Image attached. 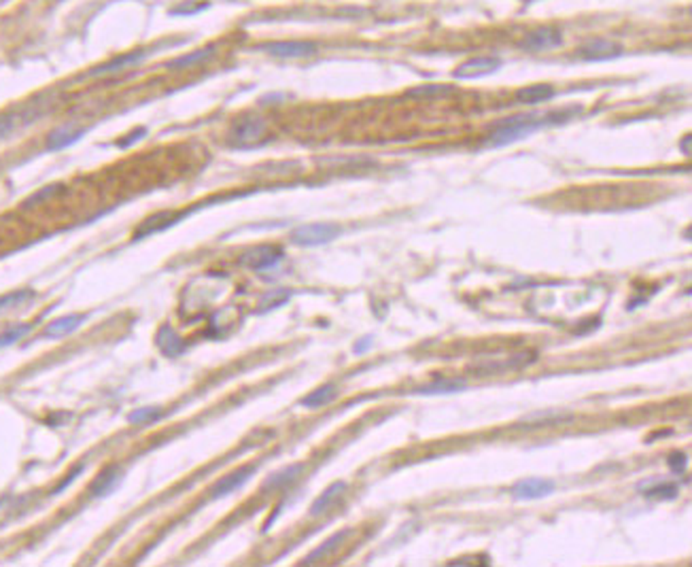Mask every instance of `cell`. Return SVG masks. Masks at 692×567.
<instances>
[{"label": "cell", "mask_w": 692, "mask_h": 567, "mask_svg": "<svg viewBox=\"0 0 692 567\" xmlns=\"http://www.w3.org/2000/svg\"><path fill=\"white\" fill-rule=\"evenodd\" d=\"M578 113H580V107H571V109H563V111L512 117V119H508V121H503L495 128V132L487 138V147H503V145L516 143V140L533 134L535 130L557 125V123H565Z\"/></svg>", "instance_id": "cell-1"}, {"label": "cell", "mask_w": 692, "mask_h": 567, "mask_svg": "<svg viewBox=\"0 0 692 567\" xmlns=\"http://www.w3.org/2000/svg\"><path fill=\"white\" fill-rule=\"evenodd\" d=\"M340 236V228L334 224H308L291 232V242L299 247H321Z\"/></svg>", "instance_id": "cell-2"}, {"label": "cell", "mask_w": 692, "mask_h": 567, "mask_svg": "<svg viewBox=\"0 0 692 567\" xmlns=\"http://www.w3.org/2000/svg\"><path fill=\"white\" fill-rule=\"evenodd\" d=\"M266 134V121L259 117H245L234 123L232 132H229V143L238 149H249L262 143Z\"/></svg>", "instance_id": "cell-3"}, {"label": "cell", "mask_w": 692, "mask_h": 567, "mask_svg": "<svg viewBox=\"0 0 692 567\" xmlns=\"http://www.w3.org/2000/svg\"><path fill=\"white\" fill-rule=\"evenodd\" d=\"M499 66H501V60L493 57V55L472 57L463 64H459L452 77L454 79H480V77H487V75L495 73V70H499Z\"/></svg>", "instance_id": "cell-4"}, {"label": "cell", "mask_w": 692, "mask_h": 567, "mask_svg": "<svg viewBox=\"0 0 692 567\" xmlns=\"http://www.w3.org/2000/svg\"><path fill=\"white\" fill-rule=\"evenodd\" d=\"M555 491V482L548 478H524L518 480L512 486V495L520 502H531V500H542Z\"/></svg>", "instance_id": "cell-5"}, {"label": "cell", "mask_w": 692, "mask_h": 567, "mask_svg": "<svg viewBox=\"0 0 692 567\" xmlns=\"http://www.w3.org/2000/svg\"><path fill=\"white\" fill-rule=\"evenodd\" d=\"M259 49L274 57H308L317 53V45L311 41H276L266 43Z\"/></svg>", "instance_id": "cell-6"}, {"label": "cell", "mask_w": 692, "mask_h": 567, "mask_svg": "<svg viewBox=\"0 0 692 567\" xmlns=\"http://www.w3.org/2000/svg\"><path fill=\"white\" fill-rule=\"evenodd\" d=\"M283 251L278 247H272V245H264V247H255L251 251H247L243 257H240V264L251 268V270H268V268H274L280 259H283Z\"/></svg>", "instance_id": "cell-7"}, {"label": "cell", "mask_w": 692, "mask_h": 567, "mask_svg": "<svg viewBox=\"0 0 692 567\" xmlns=\"http://www.w3.org/2000/svg\"><path fill=\"white\" fill-rule=\"evenodd\" d=\"M563 36L559 30L555 28H540V30H533L531 34H527L520 43L522 49L527 51H548L555 47H561Z\"/></svg>", "instance_id": "cell-8"}, {"label": "cell", "mask_w": 692, "mask_h": 567, "mask_svg": "<svg viewBox=\"0 0 692 567\" xmlns=\"http://www.w3.org/2000/svg\"><path fill=\"white\" fill-rule=\"evenodd\" d=\"M620 45L616 43H611L607 39H592L588 43H584L580 49H578V55L582 60H588V62H601V60H611V57H618L620 55Z\"/></svg>", "instance_id": "cell-9"}, {"label": "cell", "mask_w": 692, "mask_h": 567, "mask_svg": "<svg viewBox=\"0 0 692 567\" xmlns=\"http://www.w3.org/2000/svg\"><path fill=\"white\" fill-rule=\"evenodd\" d=\"M255 474V465H245L232 474H227L225 478H221L215 486H212V498L219 500V498H225V495L229 493H234L238 491L240 486H245V482Z\"/></svg>", "instance_id": "cell-10"}, {"label": "cell", "mask_w": 692, "mask_h": 567, "mask_svg": "<svg viewBox=\"0 0 692 567\" xmlns=\"http://www.w3.org/2000/svg\"><path fill=\"white\" fill-rule=\"evenodd\" d=\"M86 134V130L81 128H76L74 123H66V125H60L55 128L49 136H47V149L49 151H60V149H66L70 145H74L76 140H81V136Z\"/></svg>", "instance_id": "cell-11"}, {"label": "cell", "mask_w": 692, "mask_h": 567, "mask_svg": "<svg viewBox=\"0 0 692 567\" xmlns=\"http://www.w3.org/2000/svg\"><path fill=\"white\" fill-rule=\"evenodd\" d=\"M147 57V51H130V53H123L107 64H100L96 66L94 70H90V77H102V75H115V73H121V70L125 68H132L134 64H138L140 60Z\"/></svg>", "instance_id": "cell-12"}, {"label": "cell", "mask_w": 692, "mask_h": 567, "mask_svg": "<svg viewBox=\"0 0 692 567\" xmlns=\"http://www.w3.org/2000/svg\"><path fill=\"white\" fill-rule=\"evenodd\" d=\"M639 491H644V498H648V500H663V502L675 500L677 495H679V486L677 484H673V482H656V480L642 482L639 484Z\"/></svg>", "instance_id": "cell-13"}, {"label": "cell", "mask_w": 692, "mask_h": 567, "mask_svg": "<svg viewBox=\"0 0 692 567\" xmlns=\"http://www.w3.org/2000/svg\"><path fill=\"white\" fill-rule=\"evenodd\" d=\"M86 317L83 315H66V317H60L55 319L53 323H49L45 327V338H62V336H68L72 334L74 329H79L83 325Z\"/></svg>", "instance_id": "cell-14"}, {"label": "cell", "mask_w": 692, "mask_h": 567, "mask_svg": "<svg viewBox=\"0 0 692 567\" xmlns=\"http://www.w3.org/2000/svg\"><path fill=\"white\" fill-rule=\"evenodd\" d=\"M121 472L117 470V467H107L94 482H92V486H90V491H92V495H94V498H104V495H109V493H113L117 486H119V482H121Z\"/></svg>", "instance_id": "cell-15"}, {"label": "cell", "mask_w": 692, "mask_h": 567, "mask_svg": "<svg viewBox=\"0 0 692 567\" xmlns=\"http://www.w3.org/2000/svg\"><path fill=\"white\" fill-rule=\"evenodd\" d=\"M550 98H555V88L546 83L529 86L516 92V102L520 104H540V102H548Z\"/></svg>", "instance_id": "cell-16"}, {"label": "cell", "mask_w": 692, "mask_h": 567, "mask_svg": "<svg viewBox=\"0 0 692 567\" xmlns=\"http://www.w3.org/2000/svg\"><path fill=\"white\" fill-rule=\"evenodd\" d=\"M158 346L160 350L164 353L166 357H179L181 353L185 350V344L181 340V336L170 327V325H164L158 334Z\"/></svg>", "instance_id": "cell-17"}, {"label": "cell", "mask_w": 692, "mask_h": 567, "mask_svg": "<svg viewBox=\"0 0 692 567\" xmlns=\"http://www.w3.org/2000/svg\"><path fill=\"white\" fill-rule=\"evenodd\" d=\"M344 489H346V482H342V480L330 484V486L319 495V498L313 502V506H311V517H319V514H323L325 510H330V506H332V504L340 498V495L344 493Z\"/></svg>", "instance_id": "cell-18"}, {"label": "cell", "mask_w": 692, "mask_h": 567, "mask_svg": "<svg viewBox=\"0 0 692 567\" xmlns=\"http://www.w3.org/2000/svg\"><path fill=\"white\" fill-rule=\"evenodd\" d=\"M215 51H217V49H215L212 45L202 47V49H198V51H191V53H185V55H179V57L170 60V62L166 64V68H170V70H183V68H189V66H194V64H202V62H206L208 57H212Z\"/></svg>", "instance_id": "cell-19"}, {"label": "cell", "mask_w": 692, "mask_h": 567, "mask_svg": "<svg viewBox=\"0 0 692 567\" xmlns=\"http://www.w3.org/2000/svg\"><path fill=\"white\" fill-rule=\"evenodd\" d=\"M463 389H466V381L444 378V381H435L431 385L419 387V389H414V393H419V395H448V393H456V391H463Z\"/></svg>", "instance_id": "cell-20"}, {"label": "cell", "mask_w": 692, "mask_h": 567, "mask_svg": "<svg viewBox=\"0 0 692 567\" xmlns=\"http://www.w3.org/2000/svg\"><path fill=\"white\" fill-rule=\"evenodd\" d=\"M351 531L348 529H344V531H338V533H334L332 538H327L319 548H315L308 556H306L304 561H301V565H313V563H317V561H321V559H325L330 552H334L344 540H346V535H348Z\"/></svg>", "instance_id": "cell-21"}, {"label": "cell", "mask_w": 692, "mask_h": 567, "mask_svg": "<svg viewBox=\"0 0 692 567\" xmlns=\"http://www.w3.org/2000/svg\"><path fill=\"white\" fill-rule=\"evenodd\" d=\"M301 470H304V465L301 463H293V465H289V467H285V470H280V472H276V474H272L266 482H264V489L266 491H274V489H283V486H287V484H291L299 474H301Z\"/></svg>", "instance_id": "cell-22"}, {"label": "cell", "mask_w": 692, "mask_h": 567, "mask_svg": "<svg viewBox=\"0 0 692 567\" xmlns=\"http://www.w3.org/2000/svg\"><path fill=\"white\" fill-rule=\"evenodd\" d=\"M334 397H336V387H334V385H323V387L311 391L306 397H301L299 406L311 408V410H313V408H321V406L330 404Z\"/></svg>", "instance_id": "cell-23"}, {"label": "cell", "mask_w": 692, "mask_h": 567, "mask_svg": "<svg viewBox=\"0 0 692 567\" xmlns=\"http://www.w3.org/2000/svg\"><path fill=\"white\" fill-rule=\"evenodd\" d=\"M569 418H571V414L557 412V410H546V412H533L524 421L540 428V425H557V423H563V421H569Z\"/></svg>", "instance_id": "cell-24"}, {"label": "cell", "mask_w": 692, "mask_h": 567, "mask_svg": "<svg viewBox=\"0 0 692 567\" xmlns=\"http://www.w3.org/2000/svg\"><path fill=\"white\" fill-rule=\"evenodd\" d=\"M170 224H172V221H170V212H160V215L147 219V221L136 230V238H142V236H149V234L158 232V230H164V228L170 226Z\"/></svg>", "instance_id": "cell-25"}, {"label": "cell", "mask_w": 692, "mask_h": 567, "mask_svg": "<svg viewBox=\"0 0 692 567\" xmlns=\"http://www.w3.org/2000/svg\"><path fill=\"white\" fill-rule=\"evenodd\" d=\"M34 294L30 289H22V292H13V294H7L0 298V313H5V310H11L15 306H22L24 302L32 300Z\"/></svg>", "instance_id": "cell-26"}, {"label": "cell", "mask_w": 692, "mask_h": 567, "mask_svg": "<svg viewBox=\"0 0 692 567\" xmlns=\"http://www.w3.org/2000/svg\"><path fill=\"white\" fill-rule=\"evenodd\" d=\"M160 416V408L158 406H147V408H138L134 412L128 414V421L134 423V425H140V423H151V421H156Z\"/></svg>", "instance_id": "cell-27"}, {"label": "cell", "mask_w": 692, "mask_h": 567, "mask_svg": "<svg viewBox=\"0 0 692 567\" xmlns=\"http://www.w3.org/2000/svg\"><path fill=\"white\" fill-rule=\"evenodd\" d=\"M30 329H32L30 325H18V327H11V329L5 332V334H0V348L15 344L18 340H22L24 336H28Z\"/></svg>", "instance_id": "cell-28"}, {"label": "cell", "mask_w": 692, "mask_h": 567, "mask_svg": "<svg viewBox=\"0 0 692 567\" xmlns=\"http://www.w3.org/2000/svg\"><path fill=\"white\" fill-rule=\"evenodd\" d=\"M289 298H291V294H289V292H283V289H278V292H272V294H268V296L262 300V310L278 308V306H283V304H285Z\"/></svg>", "instance_id": "cell-29"}, {"label": "cell", "mask_w": 692, "mask_h": 567, "mask_svg": "<svg viewBox=\"0 0 692 567\" xmlns=\"http://www.w3.org/2000/svg\"><path fill=\"white\" fill-rule=\"evenodd\" d=\"M452 86H421L408 92V96H440V94H450Z\"/></svg>", "instance_id": "cell-30"}, {"label": "cell", "mask_w": 692, "mask_h": 567, "mask_svg": "<svg viewBox=\"0 0 692 567\" xmlns=\"http://www.w3.org/2000/svg\"><path fill=\"white\" fill-rule=\"evenodd\" d=\"M60 189H62V185H49V187H45V189H41V191H36L32 198H28V200H26V206H34V204H39V202H43V200H49V198H51V196H55Z\"/></svg>", "instance_id": "cell-31"}, {"label": "cell", "mask_w": 692, "mask_h": 567, "mask_svg": "<svg viewBox=\"0 0 692 567\" xmlns=\"http://www.w3.org/2000/svg\"><path fill=\"white\" fill-rule=\"evenodd\" d=\"M669 467H671V472H675V474L684 472V467H686V455H681V453H673V455L669 457Z\"/></svg>", "instance_id": "cell-32"}, {"label": "cell", "mask_w": 692, "mask_h": 567, "mask_svg": "<svg viewBox=\"0 0 692 567\" xmlns=\"http://www.w3.org/2000/svg\"><path fill=\"white\" fill-rule=\"evenodd\" d=\"M15 130V117H0V138L9 136Z\"/></svg>", "instance_id": "cell-33"}, {"label": "cell", "mask_w": 692, "mask_h": 567, "mask_svg": "<svg viewBox=\"0 0 692 567\" xmlns=\"http://www.w3.org/2000/svg\"><path fill=\"white\" fill-rule=\"evenodd\" d=\"M144 134H147V130H144V128H140V130H136V132H132V134H130V136H128L125 140H121V143H119V145H121V147H128V145H132V143H136V140H140V138H142Z\"/></svg>", "instance_id": "cell-34"}, {"label": "cell", "mask_w": 692, "mask_h": 567, "mask_svg": "<svg viewBox=\"0 0 692 567\" xmlns=\"http://www.w3.org/2000/svg\"><path fill=\"white\" fill-rule=\"evenodd\" d=\"M204 7H198V5H191V7H179V9H175L172 11V15H189V13H198V11H202Z\"/></svg>", "instance_id": "cell-35"}, {"label": "cell", "mask_w": 692, "mask_h": 567, "mask_svg": "<svg viewBox=\"0 0 692 567\" xmlns=\"http://www.w3.org/2000/svg\"><path fill=\"white\" fill-rule=\"evenodd\" d=\"M369 346H372V338H369V336H365V338H361V342H357V344H355V348H353V350H355V353H365Z\"/></svg>", "instance_id": "cell-36"}, {"label": "cell", "mask_w": 692, "mask_h": 567, "mask_svg": "<svg viewBox=\"0 0 692 567\" xmlns=\"http://www.w3.org/2000/svg\"><path fill=\"white\" fill-rule=\"evenodd\" d=\"M690 143H692V136L686 134V136L681 138V143H679V149H681L684 156H690Z\"/></svg>", "instance_id": "cell-37"}]
</instances>
